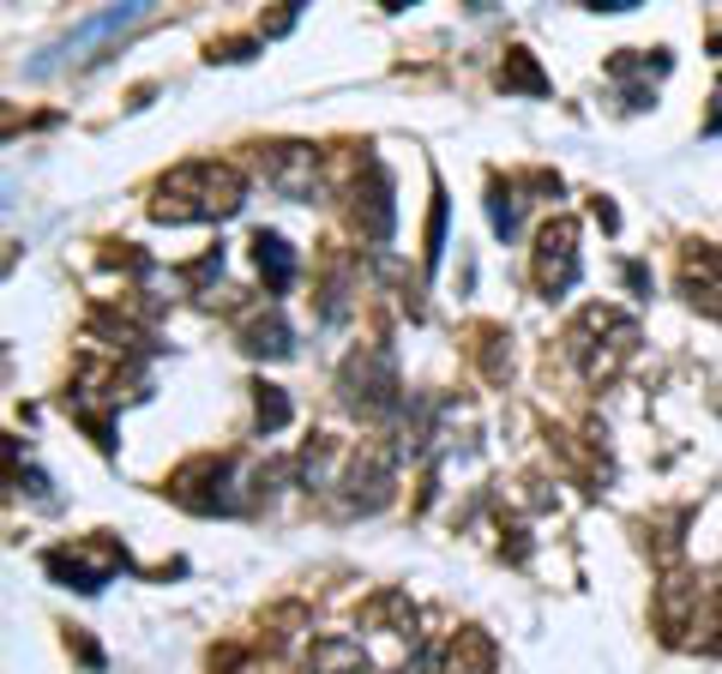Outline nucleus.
Returning <instances> with one entry per match:
<instances>
[{"mask_svg":"<svg viewBox=\"0 0 722 674\" xmlns=\"http://www.w3.org/2000/svg\"><path fill=\"white\" fill-rule=\"evenodd\" d=\"M247 199V182L229 163H187L175 175H163L151 199L157 223H206V217H235Z\"/></svg>","mask_w":722,"mask_h":674,"instance_id":"f257e3e1","label":"nucleus"},{"mask_svg":"<svg viewBox=\"0 0 722 674\" xmlns=\"http://www.w3.org/2000/svg\"><path fill=\"white\" fill-rule=\"evenodd\" d=\"M344 403L361 415H391L398 410V367H391L386 350H356L344 362Z\"/></svg>","mask_w":722,"mask_h":674,"instance_id":"f03ea898","label":"nucleus"},{"mask_svg":"<svg viewBox=\"0 0 722 674\" xmlns=\"http://www.w3.org/2000/svg\"><path fill=\"white\" fill-rule=\"evenodd\" d=\"M536 284H542V296H548V301L567 296V289L578 284V229H572V217H555L548 229H542V241H536Z\"/></svg>","mask_w":722,"mask_h":674,"instance_id":"7ed1b4c3","label":"nucleus"},{"mask_svg":"<svg viewBox=\"0 0 722 674\" xmlns=\"http://www.w3.org/2000/svg\"><path fill=\"white\" fill-rule=\"evenodd\" d=\"M356 229L368 235V241L386 247L391 229H398V205H391V175L379 157H368L361 163V182H356Z\"/></svg>","mask_w":722,"mask_h":674,"instance_id":"20e7f679","label":"nucleus"},{"mask_svg":"<svg viewBox=\"0 0 722 674\" xmlns=\"http://www.w3.org/2000/svg\"><path fill=\"white\" fill-rule=\"evenodd\" d=\"M265 182L284 199H313V187H320V151L296 145V139L265 145Z\"/></svg>","mask_w":722,"mask_h":674,"instance_id":"39448f33","label":"nucleus"},{"mask_svg":"<svg viewBox=\"0 0 722 674\" xmlns=\"http://www.w3.org/2000/svg\"><path fill=\"white\" fill-rule=\"evenodd\" d=\"M391 500V458L386 452H361L344 476V506L349 512H379Z\"/></svg>","mask_w":722,"mask_h":674,"instance_id":"423d86ee","label":"nucleus"},{"mask_svg":"<svg viewBox=\"0 0 722 674\" xmlns=\"http://www.w3.org/2000/svg\"><path fill=\"white\" fill-rule=\"evenodd\" d=\"M308 674H374V662L356 638H320L308 650Z\"/></svg>","mask_w":722,"mask_h":674,"instance_id":"0eeeda50","label":"nucleus"},{"mask_svg":"<svg viewBox=\"0 0 722 674\" xmlns=\"http://www.w3.org/2000/svg\"><path fill=\"white\" fill-rule=\"evenodd\" d=\"M253 260H259V272H265L271 289H289V284H296V247H289L284 235H265V229H259L253 235Z\"/></svg>","mask_w":722,"mask_h":674,"instance_id":"6e6552de","label":"nucleus"},{"mask_svg":"<svg viewBox=\"0 0 722 674\" xmlns=\"http://www.w3.org/2000/svg\"><path fill=\"white\" fill-rule=\"evenodd\" d=\"M241 337H247V355H265V362H277V355L296 350V332H289L284 313H259V320L247 325Z\"/></svg>","mask_w":722,"mask_h":674,"instance_id":"1a4fd4ad","label":"nucleus"},{"mask_svg":"<svg viewBox=\"0 0 722 674\" xmlns=\"http://www.w3.org/2000/svg\"><path fill=\"white\" fill-rule=\"evenodd\" d=\"M500 85H506V91H524V97H548V73L536 66V54H530V49H512V54H506Z\"/></svg>","mask_w":722,"mask_h":674,"instance_id":"9d476101","label":"nucleus"},{"mask_svg":"<svg viewBox=\"0 0 722 674\" xmlns=\"http://www.w3.org/2000/svg\"><path fill=\"white\" fill-rule=\"evenodd\" d=\"M253 410H259V428L277 434V428L289 422V398H284V386H253Z\"/></svg>","mask_w":722,"mask_h":674,"instance_id":"9b49d317","label":"nucleus"},{"mask_svg":"<svg viewBox=\"0 0 722 674\" xmlns=\"http://www.w3.org/2000/svg\"><path fill=\"white\" fill-rule=\"evenodd\" d=\"M439 253H446V194L434 187V211H427V247H422V265L434 272Z\"/></svg>","mask_w":722,"mask_h":674,"instance_id":"f8f14e48","label":"nucleus"},{"mask_svg":"<svg viewBox=\"0 0 722 674\" xmlns=\"http://www.w3.org/2000/svg\"><path fill=\"white\" fill-rule=\"evenodd\" d=\"M488 223H494V235H512V229H518V199H512V187H500V182L488 187Z\"/></svg>","mask_w":722,"mask_h":674,"instance_id":"ddd939ff","label":"nucleus"},{"mask_svg":"<svg viewBox=\"0 0 722 674\" xmlns=\"http://www.w3.org/2000/svg\"><path fill=\"white\" fill-rule=\"evenodd\" d=\"M296 18H301V7H284V13H277V18H271V25H265V37H284V30L296 25Z\"/></svg>","mask_w":722,"mask_h":674,"instance_id":"4468645a","label":"nucleus"},{"mask_svg":"<svg viewBox=\"0 0 722 674\" xmlns=\"http://www.w3.org/2000/svg\"><path fill=\"white\" fill-rule=\"evenodd\" d=\"M596 223H602V229H620V211L608 205V199H596Z\"/></svg>","mask_w":722,"mask_h":674,"instance_id":"2eb2a0df","label":"nucleus"},{"mask_svg":"<svg viewBox=\"0 0 722 674\" xmlns=\"http://www.w3.org/2000/svg\"><path fill=\"white\" fill-rule=\"evenodd\" d=\"M710 49H717V54H722V30H717V37H710Z\"/></svg>","mask_w":722,"mask_h":674,"instance_id":"dca6fc26","label":"nucleus"},{"mask_svg":"<svg viewBox=\"0 0 722 674\" xmlns=\"http://www.w3.org/2000/svg\"><path fill=\"white\" fill-rule=\"evenodd\" d=\"M717 103H722V91H717ZM717 127H722V109H717Z\"/></svg>","mask_w":722,"mask_h":674,"instance_id":"f3484780","label":"nucleus"}]
</instances>
